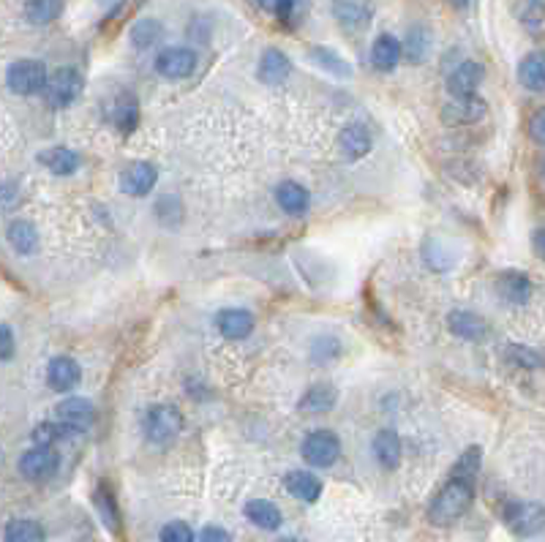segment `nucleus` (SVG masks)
Instances as JSON below:
<instances>
[{"instance_id": "nucleus-1", "label": "nucleus", "mask_w": 545, "mask_h": 542, "mask_svg": "<svg viewBox=\"0 0 545 542\" xmlns=\"http://www.w3.org/2000/svg\"><path fill=\"white\" fill-rule=\"evenodd\" d=\"M472 499H475V483H467V480H459L452 477L444 483V488L433 496L431 507H428V518L431 523H452L459 520L469 507H472Z\"/></svg>"}, {"instance_id": "nucleus-2", "label": "nucleus", "mask_w": 545, "mask_h": 542, "mask_svg": "<svg viewBox=\"0 0 545 542\" xmlns=\"http://www.w3.org/2000/svg\"><path fill=\"white\" fill-rule=\"evenodd\" d=\"M47 68L41 60H33V58H22V60H14L6 71V84L12 93L17 96H33V93H41L44 84H47Z\"/></svg>"}, {"instance_id": "nucleus-3", "label": "nucleus", "mask_w": 545, "mask_h": 542, "mask_svg": "<svg viewBox=\"0 0 545 542\" xmlns=\"http://www.w3.org/2000/svg\"><path fill=\"white\" fill-rule=\"evenodd\" d=\"M142 428L153 444H166L180 433V428H183V414L169 404H156L145 412Z\"/></svg>"}, {"instance_id": "nucleus-4", "label": "nucleus", "mask_w": 545, "mask_h": 542, "mask_svg": "<svg viewBox=\"0 0 545 542\" xmlns=\"http://www.w3.org/2000/svg\"><path fill=\"white\" fill-rule=\"evenodd\" d=\"M300 456L306 458L308 466L327 469L341 456V441L333 431H311L300 444Z\"/></svg>"}, {"instance_id": "nucleus-5", "label": "nucleus", "mask_w": 545, "mask_h": 542, "mask_svg": "<svg viewBox=\"0 0 545 542\" xmlns=\"http://www.w3.org/2000/svg\"><path fill=\"white\" fill-rule=\"evenodd\" d=\"M82 84L85 82H82L79 71H74V68H58L55 74L47 76V84H44L41 93H44V99H47L49 107L63 110V107H68V104H74L79 99Z\"/></svg>"}, {"instance_id": "nucleus-6", "label": "nucleus", "mask_w": 545, "mask_h": 542, "mask_svg": "<svg viewBox=\"0 0 545 542\" xmlns=\"http://www.w3.org/2000/svg\"><path fill=\"white\" fill-rule=\"evenodd\" d=\"M197 68V55L186 47H166L156 58V71L166 79H186Z\"/></svg>"}, {"instance_id": "nucleus-7", "label": "nucleus", "mask_w": 545, "mask_h": 542, "mask_svg": "<svg viewBox=\"0 0 545 542\" xmlns=\"http://www.w3.org/2000/svg\"><path fill=\"white\" fill-rule=\"evenodd\" d=\"M60 456L52 447H33L20 458V475L28 480H47L58 472Z\"/></svg>"}, {"instance_id": "nucleus-8", "label": "nucleus", "mask_w": 545, "mask_h": 542, "mask_svg": "<svg viewBox=\"0 0 545 542\" xmlns=\"http://www.w3.org/2000/svg\"><path fill=\"white\" fill-rule=\"evenodd\" d=\"M483 76H486V71H483V66H480L478 60H464V63H459L456 68L450 71V76H447L450 96H452V99L475 96V90H478V84L483 82Z\"/></svg>"}, {"instance_id": "nucleus-9", "label": "nucleus", "mask_w": 545, "mask_h": 542, "mask_svg": "<svg viewBox=\"0 0 545 542\" xmlns=\"http://www.w3.org/2000/svg\"><path fill=\"white\" fill-rule=\"evenodd\" d=\"M156 180H158V172H156L153 164H147V161H134V164L126 166V172L121 174V189H123V194H129V197H145V194L153 191Z\"/></svg>"}, {"instance_id": "nucleus-10", "label": "nucleus", "mask_w": 545, "mask_h": 542, "mask_svg": "<svg viewBox=\"0 0 545 542\" xmlns=\"http://www.w3.org/2000/svg\"><path fill=\"white\" fill-rule=\"evenodd\" d=\"M58 420L60 425L71 428L74 433H82L90 428V422H94V404H90L87 398H79V395H71L66 398L63 404H58Z\"/></svg>"}, {"instance_id": "nucleus-11", "label": "nucleus", "mask_w": 545, "mask_h": 542, "mask_svg": "<svg viewBox=\"0 0 545 542\" xmlns=\"http://www.w3.org/2000/svg\"><path fill=\"white\" fill-rule=\"evenodd\" d=\"M496 292L513 306H526L532 298V281L521 270H505V273L496 276Z\"/></svg>"}, {"instance_id": "nucleus-12", "label": "nucleus", "mask_w": 545, "mask_h": 542, "mask_svg": "<svg viewBox=\"0 0 545 542\" xmlns=\"http://www.w3.org/2000/svg\"><path fill=\"white\" fill-rule=\"evenodd\" d=\"M47 379H49V387L58 390V393H68L79 385L82 379V369L76 360L60 354V357H52L49 360V369H47Z\"/></svg>"}, {"instance_id": "nucleus-13", "label": "nucleus", "mask_w": 545, "mask_h": 542, "mask_svg": "<svg viewBox=\"0 0 545 542\" xmlns=\"http://www.w3.org/2000/svg\"><path fill=\"white\" fill-rule=\"evenodd\" d=\"M290 74H292V60H290L281 49H264V52H262L256 76H259L264 84H281V82L290 79Z\"/></svg>"}, {"instance_id": "nucleus-14", "label": "nucleus", "mask_w": 545, "mask_h": 542, "mask_svg": "<svg viewBox=\"0 0 545 542\" xmlns=\"http://www.w3.org/2000/svg\"><path fill=\"white\" fill-rule=\"evenodd\" d=\"M486 115V102L478 96H467V99H452L444 104V120L452 126H469L478 123Z\"/></svg>"}, {"instance_id": "nucleus-15", "label": "nucleus", "mask_w": 545, "mask_h": 542, "mask_svg": "<svg viewBox=\"0 0 545 542\" xmlns=\"http://www.w3.org/2000/svg\"><path fill=\"white\" fill-rule=\"evenodd\" d=\"M216 327L229 341H243L254 330V316L243 308H227L216 314Z\"/></svg>"}, {"instance_id": "nucleus-16", "label": "nucleus", "mask_w": 545, "mask_h": 542, "mask_svg": "<svg viewBox=\"0 0 545 542\" xmlns=\"http://www.w3.org/2000/svg\"><path fill=\"white\" fill-rule=\"evenodd\" d=\"M338 150L346 161H357L371 150V134L366 126L352 123L338 134Z\"/></svg>"}, {"instance_id": "nucleus-17", "label": "nucleus", "mask_w": 545, "mask_h": 542, "mask_svg": "<svg viewBox=\"0 0 545 542\" xmlns=\"http://www.w3.org/2000/svg\"><path fill=\"white\" fill-rule=\"evenodd\" d=\"M39 164H41V166H47L52 174L66 177V174H74V172L82 166V158H79V153H76V150L63 147V145H55V147H47V150H41V153H39Z\"/></svg>"}, {"instance_id": "nucleus-18", "label": "nucleus", "mask_w": 545, "mask_h": 542, "mask_svg": "<svg viewBox=\"0 0 545 542\" xmlns=\"http://www.w3.org/2000/svg\"><path fill=\"white\" fill-rule=\"evenodd\" d=\"M505 518L518 534H534L542 526V510H540V504H532V502H513L507 507Z\"/></svg>"}, {"instance_id": "nucleus-19", "label": "nucleus", "mask_w": 545, "mask_h": 542, "mask_svg": "<svg viewBox=\"0 0 545 542\" xmlns=\"http://www.w3.org/2000/svg\"><path fill=\"white\" fill-rule=\"evenodd\" d=\"M333 12L346 33H362L374 17V9L369 4H335Z\"/></svg>"}, {"instance_id": "nucleus-20", "label": "nucleus", "mask_w": 545, "mask_h": 542, "mask_svg": "<svg viewBox=\"0 0 545 542\" xmlns=\"http://www.w3.org/2000/svg\"><path fill=\"white\" fill-rule=\"evenodd\" d=\"M335 401H338V390L333 385H314L300 395L298 409L303 414H322V412H330Z\"/></svg>"}, {"instance_id": "nucleus-21", "label": "nucleus", "mask_w": 545, "mask_h": 542, "mask_svg": "<svg viewBox=\"0 0 545 542\" xmlns=\"http://www.w3.org/2000/svg\"><path fill=\"white\" fill-rule=\"evenodd\" d=\"M447 327L452 335H459L461 341H478L486 335V322L472 314V311H452L447 316Z\"/></svg>"}, {"instance_id": "nucleus-22", "label": "nucleus", "mask_w": 545, "mask_h": 542, "mask_svg": "<svg viewBox=\"0 0 545 542\" xmlns=\"http://www.w3.org/2000/svg\"><path fill=\"white\" fill-rule=\"evenodd\" d=\"M284 485H287V491H290L295 499H300V502H306V504H314V502L322 496V483H319V477H314V475H308V472H303V469L290 472V475L284 477Z\"/></svg>"}, {"instance_id": "nucleus-23", "label": "nucleus", "mask_w": 545, "mask_h": 542, "mask_svg": "<svg viewBox=\"0 0 545 542\" xmlns=\"http://www.w3.org/2000/svg\"><path fill=\"white\" fill-rule=\"evenodd\" d=\"M371 447H374V456L382 464V469H396L398 466V461H401V439H398L396 431H390V428L380 431L374 436Z\"/></svg>"}, {"instance_id": "nucleus-24", "label": "nucleus", "mask_w": 545, "mask_h": 542, "mask_svg": "<svg viewBox=\"0 0 545 542\" xmlns=\"http://www.w3.org/2000/svg\"><path fill=\"white\" fill-rule=\"evenodd\" d=\"M246 518L254 523V526H259V529H264V531H276L279 526H281V510L272 504V502H267V499H251L248 504H246Z\"/></svg>"}, {"instance_id": "nucleus-25", "label": "nucleus", "mask_w": 545, "mask_h": 542, "mask_svg": "<svg viewBox=\"0 0 545 542\" xmlns=\"http://www.w3.org/2000/svg\"><path fill=\"white\" fill-rule=\"evenodd\" d=\"M276 202L284 213L300 216L308 208V191L300 183H295V180H284V183H279V189H276Z\"/></svg>"}, {"instance_id": "nucleus-26", "label": "nucleus", "mask_w": 545, "mask_h": 542, "mask_svg": "<svg viewBox=\"0 0 545 542\" xmlns=\"http://www.w3.org/2000/svg\"><path fill=\"white\" fill-rule=\"evenodd\" d=\"M401 60V41L390 33H382L371 47V63L380 71H393Z\"/></svg>"}, {"instance_id": "nucleus-27", "label": "nucleus", "mask_w": 545, "mask_h": 542, "mask_svg": "<svg viewBox=\"0 0 545 542\" xmlns=\"http://www.w3.org/2000/svg\"><path fill=\"white\" fill-rule=\"evenodd\" d=\"M6 240L9 245L20 253V256H31L39 251V232L31 221H14L6 229Z\"/></svg>"}, {"instance_id": "nucleus-28", "label": "nucleus", "mask_w": 545, "mask_h": 542, "mask_svg": "<svg viewBox=\"0 0 545 542\" xmlns=\"http://www.w3.org/2000/svg\"><path fill=\"white\" fill-rule=\"evenodd\" d=\"M308 58H311L319 68L330 71L333 76H352V66H349L335 49H327V47H311V49H308Z\"/></svg>"}, {"instance_id": "nucleus-29", "label": "nucleus", "mask_w": 545, "mask_h": 542, "mask_svg": "<svg viewBox=\"0 0 545 542\" xmlns=\"http://www.w3.org/2000/svg\"><path fill=\"white\" fill-rule=\"evenodd\" d=\"M6 542H44V529L39 520L17 518L6 526Z\"/></svg>"}, {"instance_id": "nucleus-30", "label": "nucleus", "mask_w": 545, "mask_h": 542, "mask_svg": "<svg viewBox=\"0 0 545 542\" xmlns=\"http://www.w3.org/2000/svg\"><path fill=\"white\" fill-rule=\"evenodd\" d=\"M112 123L123 131V134H129L134 126H137V99L131 96V93H121L118 99H115V104H112Z\"/></svg>"}, {"instance_id": "nucleus-31", "label": "nucleus", "mask_w": 545, "mask_h": 542, "mask_svg": "<svg viewBox=\"0 0 545 542\" xmlns=\"http://www.w3.org/2000/svg\"><path fill=\"white\" fill-rule=\"evenodd\" d=\"M518 79H521V84L529 87V90H542L545 74H542V55H540V52H532V55H526V58L521 60V66H518Z\"/></svg>"}, {"instance_id": "nucleus-32", "label": "nucleus", "mask_w": 545, "mask_h": 542, "mask_svg": "<svg viewBox=\"0 0 545 542\" xmlns=\"http://www.w3.org/2000/svg\"><path fill=\"white\" fill-rule=\"evenodd\" d=\"M60 12H63V6L58 4V0H36V4H25V17L33 25H47Z\"/></svg>"}, {"instance_id": "nucleus-33", "label": "nucleus", "mask_w": 545, "mask_h": 542, "mask_svg": "<svg viewBox=\"0 0 545 542\" xmlns=\"http://www.w3.org/2000/svg\"><path fill=\"white\" fill-rule=\"evenodd\" d=\"M66 436H76V433H74L71 428L60 425V422H41V425H36V431H33L36 447H52L58 439H66Z\"/></svg>"}, {"instance_id": "nucleus-34", "label": "nucleus", "mask_w": 545, "mask_h": 542, "mask_svg": "<svg viewBox=\"0 0 545 542\" xmlns=\"http://www.w3.org/2000/svg\"><path fill=\"white\" fill-rule=\"evenodd\" d=\"M507 360H510V363H515L518 369H529V371H537L542 366L540 354L534 349H529V346H521V343H510Z\"/></svg>"}, {"instance_id": "nucleus-35", "label": "nucleus", "mask_w": 545, "mask_h": 542, "mask_svg": "<svg viewBox=\"0 0 545 542\" xmlns=\"http://www.w3.org/2000/svg\"><path fill=\"white\" fill-rule=\"evenodd\" d=\"M161 542H194V531L183 520H172L161 529Z\"/></svg>"}, {"instance_id": "nucleus-36", "label": "nucleus", "mask_w": 545, "mask_h": 542, "mask_svg": "<svg viewBox=\"0 0 545 542\" xmlns=\"http://www.w3.org/2000/svg\"><path fill=\"white\" fill-rule=\"evenodd\" d=\"M341 351V343L330 335H322V338H314V346H311V357L317 360V363H327V360L338 357Z\"/></svg>"}, {"instance_id": "nucleus-37", "label": "nucleus", "mask_w": 545, "mask_h": 542, "mask_svg": "<svg viewBox=\"0 0 545 542\" xmlns=\"http://www.w3.org/2000/svg\"><path fill=\"white\" fill-rule=\"evenodd\" d=\"M428 52V33L423 28H412L407 36V58L409 60H423Z\"/></svg>"}, {"instance_id": "nucleus-38", "label": "nucleus", "mask_w": 545, "mask_h": 542, "mask_svg": "<svg viewBox=\"0 0 545 542\" xmlns=\"http://www.w3.org/2000/svg\"><path fill=\"white\" fill-rule=\"evenodd\" d=\"M158 33H161V28H158V22H156V20H139V22L134 25L131 39H134V44H137V47H150V44L158 39Z\"/></svg>"}, {"instance_id": "nucleus-39", "label": "nucleus", "mask_w": 545, "mask_h": 542, "mask_svg": "<svg viewBox=\"0 0 545 542\" xmlns=\"http://www.w3.org/2000/svg\"><path fill=\"white\" fill-rule=\"evenodd\" d=\"M14 354V333L9 324H0V360H9Z\"/></svg>"}, {"instance_id": "nucleus-40", "label": "nucleus", "mask_w": 545, "mask_h": 542, "mask_svg": "<svg viewBox=\"0 0 545 542\" xmlns=\"http://www.w3.org/2000/svg\"><path fill=\"white\" fill-rule=\"evenodd\" d=\"M99 507L104 510V518H107V526L110 529H118V512H115V502H112V496H107L104 491H99Z\"/></svg>"}, {"instance_id": "nucleus-41", "label": "nucleus", "mask_w": 545, "mask_h": 542, "mask_svg": "<svg viewBox=\"0 0 545 542\" xmlns=\"http://www.w3.org/2000/svg\"><path fill=\"white\" fill-rule=\"evenodd\" d=\"M200 542H232V537H229V531L221 529V526H208V529H202Z\"/></svg>"}, {"instance_id": "nucleus-42", "label": "nucleus", "mask_w": 545, "mask_h": 542, "mask_svg": "<svg viewBox=\"0 0 545 542\" xmlns=\"http://www.w3.org/2000/svg\"><path fill=\"white\" fill-rule=\"evenodd\" d=\"M542 123H545V115H542V112H534V118L529 120V134H532V139H534L537 145H542V142H545Z\"/></svg>"}, {"instance_id": "nucleus-43", "label": "nucleus", "mask_w": 545, "mask_h": 542, "mask_svg": "<svg viewBox=\"0 0 545 542\" xmlns=\"http://www.w3.org/2000/svg\"><path fill=\"white\" fill-rule=\"evenodd\" d=\"M276 542H303V539H298V537H281V539H276Z\"/></svg>"}]
</instances>
